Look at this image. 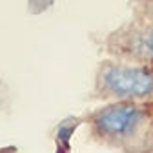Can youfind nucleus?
Instances as JSON below:
<instances>
[{
    "mask_svg": "<svg viewBox=\"0 0 153 153\" xmlns=\"http://www.w3.org/2000/svg\"><path fill=\"white\" fill-rule=\"evenodd\" d=\"M106 88L120 99H146L153 95V75L137 68H109L104 73Z\"/></svg>",
    "mask_w": 153,
    "mask_h": 153,
    "instance_id": "f257e3e1",
    "label": "nucleus"
},
{
    "mask_svg": "<svg viewBox=\"0 0 153 153\" xmlns=\"http://www.w3.org/2000/svg\"><path fill=\"white\" fill-rule=\"evenodd\" d=\"M144 119V111L133 104H115L106 109H102L97 119L95 126L100 133L111 137H124L131 133Z\"/></svg>",
    "mask_w": 153,
    "mask_h": 153,
    "instance_id": "f03ea898",
    "label": "nucleus"
},
{
    "mask_svg": "<svg viewBox=\"0 0 153 153\" xmlns=\"http://www.w3.org/2000/svg\"><path fill=\"white\" fill-rule=\"evenodd\" d=\"M133 49H135V53L140 56V59L153 60V26L146 27L144 31H140L135 36Z\"/></svg>",
    "mask_w": 153,
    "mask_h": 153,
    "instance_id": "7ed1b4c3",
    "label": "nucleus"
},
{
    "mask_svg": "<svg viewBox=\"0 0 153 153\" xmlns=\"http://www.w3.org/2000/svg\"><path fill=\"white\" fill-rule=\"evenodd\" d=\"M71 128L69 126H60V131H59V142H60V146H64V149H68L69 148V135H71Z\"/></svg>",
    "mask_w": 153,
    "mask_h": 153,
    "instance_id": "20e7f679",
    "label": "nucleus"
},
{
    "mask_svg": "<svg viewBox=\"0 0 153 153\" xmlns=\"http://www.w3.org/2000/svg\"><path fill=\"white\" fill-rule=\"evenodd\" d=\"M0 153H6V151H0Z\"/></svg>",
    "mask_w": 153,
    "mask_h": 153,
    "instance_id": "39448f33",
    "label": "nucleus"
}]
</instances>
